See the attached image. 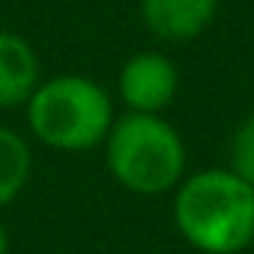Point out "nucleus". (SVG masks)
I'll use <instances>...</instances> for the list:
<instances>
[{
  "label": "nucleus",
  "mask_w": 254,
  "mask_h": 254,
  "mask_svg": "<svg viewBox=\"0 0 254 254\" xmlns=\"http://www.w3.org/2000/svg\"><path fill=\"white\" fill-rule=\"evenodd\" d=\"M174 224L200 254H239L254 242V189L230 168L186 174L174 189Z\"/></svg>",
  "instance_id": "nucleus-1"
},
{
  "label": "nucleus",
  "mask_w": 254,
  "mask_h": 254,
  "mask_svg": "<svg viewBox=\"0 0 254 254\" xmlns=\"http://www.w3.org/2000/svg\"><path fill=\"white\" fill-rule=\"evenodd\" d=\"M102 150L114 183L132 194L156 197L186 180L183 135L162 114H120Z\"/></svg>",
  "instance_id": "nucleus-2"
},
{
  "label": "nucleus",
  "mask_w": 254,
  "mask_h": 254,
  "mask_svg": "<svg viewBox=\"0 0 254 254\" xmlns=\"http://www.w3.org/2000/svg\"><path fill=\"white\" fill-rule=\"evenodd\" d=\"M24 114L30 135L57 153L102 147L117 120L111 93L87 75H54L39 81Z\"/></svg>",
  "instance_id": "nucleus-3"
},
{
  "label": "nucleus",
  "mask_w": 254,
  "mask_h": 254,
  "mask_svg": "<svg viewBox=\"0 0 254 254\" xmlns=\"http://www.w3.org/2000/svg\"><path fill=\"white\" fill-rule=\"evenodd\" d=\"M180 90V72L162 51H138L123 63L117 75V93L126 111L162 114Z\"/></svg>",
  "instance_id": "nucleus-4"
},
{
  "label": "nucleus",
  "mask_w": 254,
  "mask_h": 254,
  "mask_svg": "<svg viewBox=\"0 0 254 254\" xmlns=\"http://www.w3.org/2000/svg\"><path fill=\"white\" fill-rule=\"evenodd\" d=\"M144 27L171 45L197 39L218 15V0H141Z\"/></svg>",
  "instance_id": "nucleus-5"
},
{
  "label": "nucleus",
  "mask_w": 254,
  "mask_h": 254,
  "mask_svg": "<svg viewBox=\"0 0 254 254\" xmlns=\"http://www.w3.org/2000/svg\"><path fill=\"white\" fill-rule=\"evenodd\" d=\"M39 57L33 45L12 30H0V108H24L36 93Z\"/></svg>",
  "instance_id": "nucleus-6"
},
{
  "label": "nucleus",
  "mask_w": 254,
  "mask_h": 254,
  "mask_svg": "<svg viewBox=\"0 0 254 254\" xmlns=\"http://www.w3.org/2000/svg\"><path fill=\"white\" fill-rule=\"evenodd\" d=\"M33 171V153L24 135H18L9 126H0V209L18 200L27 189Z\"/></svg>",
  "instance_id": "nucleus-7"
},
{
  "label": "nucleus",
  "mask_w": 254,
  "mask_h": 254,
  "mask_svg": "<svg viewBox=\"0 0 254 254\" xmlns=\"http://www.w3.org/2000/svg\"><path fill=\"white\" fill-rule=\"evenodd\" d=\"M227 168L254 189V114L245 117L236 132L230 135V147H227Z\"/></svg>",
  "instance_id": "nucleus-8"
},
{
  "label": "nucleus",
  "mask_w": 254,
  "mask_h": 254,
  "mask_svg": "<svg viewBox=\"0 0 254 254\" xmlns=\"http://www.w3.org/2000/svg\"><path fill=\"white\" fill-rule=\"evenodd\" d=\"M0 254H9V233H6L3 221H0Z\"/></svg>",
  "instance_id": "nucleus-9"
}]
</instances>
